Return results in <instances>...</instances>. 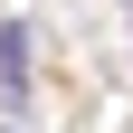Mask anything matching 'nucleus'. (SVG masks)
<instances>
[{
  "mask_svg": "<svg viewBox=\"0 0 133 133\" xmlns=\"http://www.w3.org/2000/svg\"><path fill=\"white\" fill-rule=\"evenodd\" d=\"M0 95H10V105L29 95V29L19 19H0Z\"/></svg>",
  "mask_w": 133,
  "mask_h": 133,
  "instance_id": "f257e3e1",
  "label": "nucleus"
}]
</instances>
